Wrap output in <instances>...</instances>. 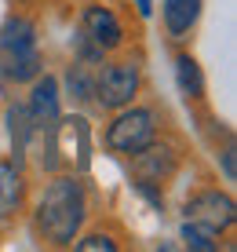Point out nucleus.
<instances>
[{
    "instance_id": "obj_22",
    "label": "nucleus",
    "mask_w": 237,
    "mask_h": 252,
    "mask_svg": "<svg viewBox=\"0 0 237 252\" xmlns=\"http://www.w3.org/2000/svg\"><path fill=\"white\" fill-rule=\"evenodd\" d=\"M15 4H26V0H15Z\"/></svg>"
},
{
    "instance_id": "obj_6",
    "label": "nucleus",
    "mask_w": 237,
    "mask_h": 252,
    "mask_svg": "<svg viewBox=\"0 0 237 252\" xmlns=\"http://www.w3.org/2000/svg\"><path fill=\"white\" fill-rule=\"evenodd\" d=\"M77 30H81L84 37H91L106 55H117V51H124L131 44L128 26H124L120 11L110 0H88L81 7V15H77Z\"/></svg>"
},
{
    "instance_id": "obj_16",
    "label": "nucleus",
    "mask_w": 237,
    "mask_h": 252,
    "mask_svg": "<svg viewBox=\"0 0 237 252\" xmlns=\"http://www.w3.org/2000/svg\"><path fill=\"white\" fill-rule=\"evenodd\" d=\"M179 241L190 252H219V234L212 227H205V223H197V220H182Z\"/></svg>"
},
{
    "instance_id": "obj_1",
    "label": "nucleus",
    "mask_w": 237,
    "mask_h": 252,
    "mask_svg": "<svg viewBox=\"0 0 237 252\" xmlns=\"http://www.w3.org/2000/svg\"><path fill=\"white\" fill-rule=\"evenodd\" d=\"M26 212H30L33 234H37L40 245L69 249L73 238L91 220L88 176H81V172H55V176H48V183L40 187V194L33 197V205Z\"/></svg>"
},
{
    "instance_id": "obj_2",
    "label": "nucleus",
    "mask_w": 237,
    "mask_h": 252,
    "mask_svg": "<svg viewBox=\"0 0 237 252\" xmlns=\"http://www.w3.org/2000/svg\"><path fill=\"white\" fill-rule=\"evenodd\" d=\"M26 161L37 164L40 176L55 172H81L91 168V121L84 114H59L51 125L37 128Z\"/></svg>"
},
{
    "instance_id": "obj_13",
    "label": "nucleus",
    "mask_w": 237,
    "mask_h": 252,
    "mask_svg": "<svg viewBox=\"0 0 237 252\" xmlns=\"http://www.w3.org/2000/svg\"><path fill=\"white\" fill-rule=\"evenodd\" d=\"M4 128H7V143H11V154H7V158L26 164L30 143H33V135H37V125H33L26 102H7L4 106Z\"/></svg>"
},
{
    "instance_id": "obj_15",
    "label": "nucleus",
    "mask_w": 237,
    "mask_h": 252,
    "mask_svg": "<svg viewBox=\"0 0 237 252\" xmlns=\"http://www.w3.org/2000/svg\"><path fill=\"white\" fill-rule=\"evenodd\" d=\"M37 37H40V26L26 11H7L0 22V48H30V44H40Z\"/></svg>"
},
{
    "instance_id": "obj_19",
    "label": "nucleus",
    "mask_w": 237,
    "mask_h": 252,
    "mask_svg": "<svg viewBox=\"0 0 237 252\" xmlns=\"http://www.w3.org/2000/svg\"><path fill=\"white\" fill-rule=\"evenodd\" d=\"M131 190H135L139 197H143L146 205L153 208V212H164L168 201H164V187H153V183H143V179H131Z\"/></svg>"
},
{
    "instance_id": "obj_11",
    "label": "nucleus",
    "mask_w": 237,
    "mask_h": 252,
    "mask_svg": "<svg viewBox=\"0 0 237 252\" xmlns=\"http://www.w3.org/2000/svg\"><path fill=\"white\" fill-rule=\"evenodd\" d=\"M201 15H205V0H161V26H164V37H168L175 48L186 44V40L194 37Z\"/></svg>"
},
{
    "instance_id": "obj_10",
    "label": "nucleus",
    "mask_w": 237,
    "mask_h": 252,
    "mask_svg": "<svg viewBox=\"0 0 237 252\" xmlns=\"http://www.w3.org/2000/svg\"><path fill=\"white\" fill-rule=\"evenodd\" d=\"M26 88H30V95H26V110H30V117H33L37 128L51 125V121L62 114V88H59L55 73H37Z\"/></svg>"
},
{
    "instance_id": "obj_14",
    "label": "nucleus",
    "mask_w": 237,
    "mask_h": 252,
    "mask_svg": "<svg viewBox=\"0 0 237 252\" xmlns=\"http://www.w3.org/2000/svg\"><path fill=\"white\" fill-rule=\"evenodd\" d=\"M172 73H175V88H179L182 99L194 102V106H197V102H205V95H208L205 69H201V63L182 44H179V51H175V59H172Z\"/></svg>"
},
{
    "instance_id": "obj_17",
    "label": "nucleus",
    "mask_w": 237,
    "mask_h": 252,
    "mask_svg": "<svg viewBox=\"0 0 237 252\" xmlns=\"http://www.w3.org/2000/svg\"><path fill=\"white\" fill-rule=\"evenodd\" d=\"M69 249H73V252H117V249H120V234H113V230H106V227L81 230Z\"/></svg>"
},
{
    "instance_id": "obj_8",
    "label": "nucleus",
    "mask_w": 237,
    "mask_h": 252,
    "mask_svg": "<svg viewBox=\"0 0 237 252\" xmlns=\"http://www.w3.org/2000/svg\"><path fill=\"white\" fill-rule=\"evenodd\" d=\"M30 208V176H26V164L0 158V227H11L19 223Z\"/></svg>"
},
{
    "instance_id": "obj_18",
    "label": "nucleus",
    "mask_w": 237,
    "mask_h": 252,
    "mask_svg": "<svg viewBox=\"0 0 237 252\" xmlns=\"http://www.w3.org/2000/svg\"><path fill=\"white\" fill-rule=\"evenodd\" d=\"M73 59H81V63H91V66H99L102 59H106V51H102L99 44H95L91 37H84L81 30L73 33Z\"/></svg>"
},
{
    "instance_id": "obj_4",
    "label": "nucleus",
    "mask_w": 237,
    "mask_h": 252,
    "mask_svg": "<svg viewBox=\"0 0 237 252\" xmlns=\"http://www.w3.org/2000/svg\"><path fill=\"white\" fill-rule=\"evenodd\" d=\"M164 132V110L157 102H131L110 114V125L102 128V150L113 158H131L143 150L153 135Z\"/></svg>"
},
{
    "instance_id": "obj_9",
    "label": "nucleus",
    "mask_w": 237,
    "mask_h": 252,
    "mask_svg": "<svg viewBox=\"0 0 237 252\" xmlns=\"http://www.w3.org/2000/svg\"><path fill=\"white\" fill-rule=\"evenodd\" d=\"M37 73H44V51H40V44L0 48V92L26 88Z\"/></svg>"
},
{
    "instance_id": "obj_20",
    "label": "nucleus",
    "mask_w": 237,
    "mask_h": 252,
    "mask_svg": "<svg viewBox=\"0 0 237 252\" xmlns=\"http://www.w3.org/2000/svg\"><path fill=\"white\" fill-rule=\"evenodd\" d=\"M234 139H226V143H223V150H219V168H223V179H226V183H234V179H237V158H234Z\"/></svg>"
},
{
    "instance_id": "obj_3",
    "label": "nucleus",
    "mask_w": 237,
    "mask_h": 252,
    "mask_svg": "<svg viewBox=\"0 0 237 252\" xmlns=\"http://www.w3.org/2000/svg\"><path fill=\"white\" fill-rule=\"evenodd\" d=\"M143 88H146V66L139 51H117V59L106 55L95 69V110L113 114L120 106H131L143 95Z\"/></svg>"
},
{
    "instance_id": "obj_5",
    "label": "nucleus",
    "mask_w": 237,
    "mask_h": 252,
    "mask_svg": "<svg viewBox=\"0 0 237 252\" xmlns=\"http://www.w3.org/2000/svg\"><path fill=\"white\" fill-rule=\"evenodd\" d=\"M182 161H186L182 143L175 135L161 132V135H153L143 150H135L128 158V172H131V179H143V183H153V187H168L172 179L179 176Z\"/></svg>"
},
{
    "instance_id": "obj_7",
    "label": "nucleus",
    "mask_w": 237,
    "mask_h": 252,
    "mask_svg": "<svg viewBox=\"0 0 237 252\" xmlns=\"http://www.w3.org/2000/svg\"><path fill=\"white\" fill-rule=\"evenodd\" d=\"M182 220H197L223 238V234H230L237 227V201L219 187H197L182 201Z\"/></svg>"
},
{
    "instance_id": "obj_21",
    "label": "nucleus",
    "mask_w": 237,
    "mask_h": 252,
    "mask_svg": "<svg viewBox=\"0 0 237 252\" xmlns=\"http://www.w3.org/2000/svg\"><path fill=\"white\" fill-rule=\"evenodd\" d=\"M135 15L139 19H150L153 15V0H135Z\"/></svg>"
},
{
    "instance_id": "obj_12",
    "label": "nucleus",
    "mask_w": 237,
    "mask_h": 252,
    "mask_svg": "<svg viewBox=\"0 0 237 252\" xmlns=\"http://www.w3.org/2000/svg\"><path fill=\"white\" fill-rule=\"evenodd\" d=\"M95 69L99 66L81 63V59H69L66 73L59 77L62 99H73V106H81V110H95Z\"/></svg>"
}]
</instances>
